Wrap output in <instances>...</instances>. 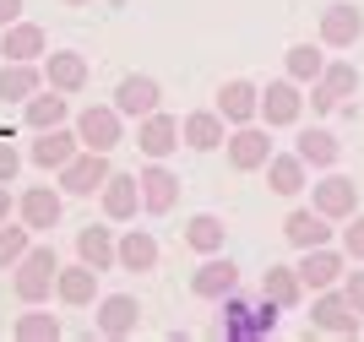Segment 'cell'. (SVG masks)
Returning a JSON list of instances; mask_svg holds the SVG:
<instances>
[{
    "label": "cell",
    "instance_id": "6da1fadb",
    "mask_svg": "<svg viewBox=\"0 0 364 342\" xmlns=\"http://www.w3.org/2000/svg\"><path fill=\"white\" fill-rule=\"evenodd\" d=\"M277 326V304L267 294H261V304H245L240 294L223 299V321H218V331H223L228 342H250V337H272Z\"/></svg>",
    "mask_w": 364,
    "mask_h": 342
},
{
    "label": "cell",
    "instance_id": "7a4b0ae2",
    "mask_svg": "<svg viewBox=\"0 0 364 342\" xmlns=\"http://www.w3.org/2000/svg\"><path fill=\"white\" fill-rule=\"evenodd\" d=\"M11 272H16V277H11L16 299H22V304H44L49 288H55V277H60V255L49 250V245H33Z\"/></svg>",
    "mask_w": 364,
    "mask_h": 342
},
{
    "label": "cell",
    "instance_id": "3957f363",
    "mask_svg": "<svg viewBox=\"0 0 364 342\" xmlns=\"http://www.w3.org/2000/svg\"><path fill=\"white\" fill-rule=\"evenodd\" d=\"M267 131H272V125H256V119L228 131L223 152H228V169H234V174H256V169L272 164V136Z\"/></svg>",
    "mask_w": 364,
    "mask_h": 342
},
{
    "label": "cell",
    "instance_id": "277c9868",
    "mask_svg": "<svg viewBox=\"0 0 364 342\" xmlns=\"http://www.w3.org/2000/svg\"><path fill=\"white\" fill-rule=\"evenodd\" d=\"M359 321L364 315L353 310V299L343 288H321L316 304H310V326L326 331V337H359Z\"/></svg>",
    "mask_w": 364,
    "mask_h": 342
},
{
    "label": "cell",
    "instance_id": "5b68a950",
    "mask_svg": "<svg viewBox=\"0 0 364 342\" xmlns=\"http://www.w3.org/2000/svg\"><path fill=\"white\" fill-rule=\"evenodd\" d=\"M76 136H82V147H92V152H114L125 141V114L114 104H87L76 114Z\"/></svg>",
    "mask_w": 364,
    "mask_h": 342
},
{
    "label": "cell",
    "instance_id": "8992f818",
    "mask_svg": "<svg viewBox=\"0 0 364 342\" xmlns=\"http://www.w3.org/2000/svg\"><path fill=\"white\" fill-rule=\"evenodd\" d=\"M109 174H114V169H109V152L82 147L55 179H60V191H65V196H98V191L109 185Z\"/></svg>",
    "mask_w": 364,
    "mask_h": 342
},
{
    "label": "cell",
    "instance_id": "52a82bcc",
    "mask_svg": "<svg viewBox=\"0 0 364 342\" xmlns=\"http://www.w3.org/2000/svg\"><path fill=\"white\" fill-rule=\"evenodd\" d=\"M353 92H359V71H353V60H326L321 82H310V109L332 114V109H343V98H353Z\"/></svg>",
    "mask_w": 364,
    "mask_h": 342
},
{
    "label": "cell",
    "instance_id": "ba28073f",
    "mask_svg": "<svg viewBox=\"0 0 364 342\" xmlns=\"http://www.w3.org/2000/svg\"><path fill=\"white\" fill-rule=\"evenodd\" d=\"M191 294L196 299H207V304H223L228 294H240V267L228 261L223 250L218 255H207L196 272H191Z\"/></svg>",
    "mask_w": 364,
    "mask_h": 342
},
{
    "label": "cell",
    "instance_id": "9c48e42d",
    "mask_svg": "<svg viewBox=\"0 0 364 342\" xmlns=\"http://www.w3.org/2000/svg\"><path fill=\"white\" fill-rule=\"evenodd\" d=\"M310 207L326 212L332 223H348L353 212H359V185H353L348 174H332V169H326V179L310 185Z\"/></svg>",
    "mask_w": 364,
    "mask_h": 342
},
{
    "label": "cell",
    "instance_id": "30bf717a",
    "mask_svg": "<svg viewBox=\"0 0 364 342\" xmlns=\"http://www.w3.org/2000/svg\"><path fill=\"white\" fill-rule=\"evenodd\" d=\"M141 212H152V218H164V212H174V201H180V174L164 164V158H147V169H141Z\"/></svg>",
    "mask_w": 364,
    "mask_h": 342
},
{
    "label": "cell",
    "instance_id": "8fae6325",
    "mask_svg": "<svg viewBox=\"0 0 364 342\" xmlns=\"http://www.w3.org/2000/svg\"><path fill=\"white\" fill-rule=\"evenodd\" d=\"M299 277L304 288H337L348 277V250H332V245H316V250H299Z\"/></svg>",
    "mask_w": 364,
    "mask_h": 342
},
{
    "label": "cell",
    "instance_id": "7c38bea8",
    "mask_svg": "<svg viewBox=\"0 0 364 342\" xmlns=\"http://www.w3.org/2000/svg\"><path fill=\"white\" fill-rule=\"evenodd\" d=\"M76 152H82V136H76V125H55V131H38V141L28 147V158L38 169H49V174H60L65 164H71Z\"/></svg>",
    "mask_w": 364,
    "mask_h": 342
},
{
    "label": "cell",
    "instance_id": "4fadbf2b",
    "mask_svg": "<svg viewBox=\"0 0 364 342\" xmlns=\"http://www.w3.org/2000/svg\"><path fill=\"white\" fill-rule=\"evenodd\" d=\"M44 82L55 92H65V98H76V92L92 82L87 55H76V49H55V55H44Z\"/></svg>",
    "mask_w": 364,
    "mask_h": 342
},
{
    "label": "cell",
    "instance_id": "5bb4252c",
    "mask_svg": "<svg viewBox=\"0 0 364 342\" xmlns=\"http://www.w3.org/2000/svg\"><path fill=\"white\" fill-rule=\"evenodd\" d=\"M359 38H364V11H359V6L337 0V6L321 11V44H326V49H353Z\"/></svg>",
    "mask_w": 364,
    "mask_h": 342
},
{
    "label": "cell",
    "instance_id": "9a60e30c",
    "mask_svg": "<svg viewBox=\"0 0 364 342\" xmlns=\"http://www.w3.org/2000/svg\"><path fill=\"white\" fill-rule=\"evenodd\" d=\"M114 109L125 119H147L164 109V87H158V76H125L120 87H114Z\"/></svg>",
    "mask_w": 364,
    "mask_h": 342
},
{
    "label": "cell",
    "instance_id": "2e32d148",
    "mask_svg": "<svg viewBox=\"0 0 364 342\" xmlns=\"http://www.w3.org/2000/svg\"><path fill=\"white\" fill-rule=\"evenodd\" d=\"M92 321H98V331H104L109 342H120V337H131V331L141 326V304H136V294H104Z\"/></svg>",
    "mask_w": 364,
    "mask_h": 342
},
{
    "label": "cell",
    "instance_id": "e0dca14e",
    "mask_svg": "<svg viewBox=\"0 0 364 342\" xmlns=\"http://www.w3.org/2000/svg\"><path fill=\"white\" fill-rule=\"evenodd\" d=\"M299 109H304V98H299V82H294V76L261 87V119H267L272 131L277 125H299Z\"/></svg>",
    "mask_w": 364,
    "mask_h": 342
},
{
    "label": "cell",
    "instance_id": "ac0fdd59",
    "mask_svg": "<svg viewBox=\"0 0 364 342\" xmlns=\"http://www.w3.org/2000/svg\"><path fill=\"white\" fill-rule=\"evenodd\" d=\"M218 114H223L228 125H250V119H261V87H256V82H245V76L223 82V87H218Z\"/></svg>",
    "mask_w": 364,
    "mask_h": 342
},
{
    "label": "cell",
    "instance_id": "d6986e66",
    "mask_svg": "<svg viewBox=\"0 0 364 342\" xmlns=\"http://www.w3.org/2000/svg\"><path fill=\"white\" fill-rule=\"evenodd\" d=\"M185 136H180V119L174 114H147V119H136V147H141V158H168V152L180 147Z\"/></svg>",
    "mask_w": 364,
    "mask_h": 342
},
{
    "label": "cell",
    "instance_id": "ffe728a7",
    "mask_svg": "<svg viewBox=\"0 0 364 342\" xmlns=\"http://www.w3.org/2000/svg\"><path fill=\"white\" fill-rule=\"evenodd\" d=\"M180 136H185L191 152H218L228 141V119L218 114V109H196V114L180 119Z\"/></svg>",
    "mask_w": 364,
    "mask_h": 342
},
{
    "label": "cell",
    "instance_id": "44dd1931",
    "mask_svg": "<svg viewBox=\"0 0 364 342\" xmlns=\"http://www.w3.org/2000/svg\"><path fill=\"white\" fill-rule=\"evenodd\" d=\"M55 299H60V304H71V310L92 304V299H98V267H87L82 255H76L71 267H60V277H55Z\"/></svg>",
    "mask_w": 364,
    "mask_h": 342
},
{
    "label": "cell",
    "instance_id": "7402d4cb",
    "mask_svg": "<svg viewBox=\"0 0 364 342\" xmlns=\"http://www.w3.org/2000/svg\"><path fill=\"white\" fill-rule=\"evenodd\" d=\"M44 87V60H6L0 65V98L6 104H28Z\"/></svg>",
    "mask_w": 364,
    "mask_h": 342
},
{
    "label": "cell",
    "instance_id": "603a6c76",
    "mask_svg": "<svg viewBox=\"0 0 364 342\" xmlns=\"http://www.w3.org/2000/svg\"><path fill=\"white\" fill-rule=\"evenodd\" d=\"M98 201H104L109 223H131L136 207H141V179L136 174H109V185L98 191Z\"/></svg>",
    "mask_w": 364,
    "mask_h": 342
},
{
    "label": "cell",
    "instance_id": "cb8c5ba5",
    "mask_svg": "<svg viewBox=\"0 0 364 342\" xmlns=\"http://www.w3.org/2000/svg\"><path fill=\"white\" fill-rule=\"evenodd\" d=\"M283 239H289L294 250H316V245H332V218H326V212H289V218H283Z\"/></svg>",
    "mask_w": 364,
    "mask_h": 342
},
{
    "label": "cell",
    "instance_id": "d4e9b609",
    "mask_svg": "<svg viewBox=\"0 0 364 342\" xmlns=\"http://www.w3.org/2000/svg\"><path fill=\"white\" fill-rule=\"evenodd\" d=\"M65 119H71V104H65V92H55V87H38L28 98V104H22V125H28L33 136L38 131H55V125H65Z\"/></svg>",
    "mask_w": 364,
    "mask_h": 342
},
{
    "label": "cell",
    "instance_id": "484cf974",
    "mask_svg": "<svg viewBox=\"0 0 364 342\" xmlns=\"http://www.w3.org/2000/svg\"><path fill=\"white\" fill-rule=\"evenodd\" d=\"M0 55L6 60H44L49 33L38 28V22H11V28H0Z\"/></svg>",
    "mask_w": 364,
    "mask_h": 342
},
{
    "label": "cell",
    "instance_id": "4316f807",
    "mask_svg": "<svg viewBox=\"0 0 364 342\" xmlns=\"http://www.w3.org/2000/svg\"><path fill=\"white\" fill-rule=\"evenodd\" d=\"M76 255H82L87 267L109 272V267H120V239L109 234L104 223H87V228H76Z\"/></svg>",
    "mask_w": 364,
    "mask_h": 342
},
{
    "label": "cell",
    "instance_id": "83f0119b",
    "mask_svg": "<svg viewBox=\"0 0 364 342\" xmlns=\"http://www.w3.org/2000/svg\"><path fill=\"white\" fill-rule=\"evenodd\" d=\"M16 212H22V223H28L33 234H44V228L60 223V191H49V185H33V191H22Z\"/></svg>",
    "mask_w": 364,
    "mask_h": 342
},
{
    "label": "cell",
    "instance_id": "f1b7e54d",
    "mask_svg": "<svg viewBox=\"0 0 364 342\" xmlns=\"http://www.w3.org/2000/svg\"><path fill=\"white\" fill-rule=\"evenodd\" d=\"M261 294L272 299L277 310H294L304 299V277H299V267H267L261 272Z\"/></svg>",
    "mask_w": 364,
    "mask_h": 342
},
{
    "label": "cell",
    "instance_id": "f546056e",
    "mask_svg": "<svg viewBox=\"0 0 364 342\" xmlns=\"http://www.w3.org/2000/svg\"><path fill=\"white\" fill-rule=\"evenodd\" d=\"M294 152H299L310 169H337V158H343V141H337L332 131H299V141H294Z\"/></svg>",
    "mask_w": 364,
    "mask_h": 342
},
{
    "label": "cell",
    "instance_id": "4dcf8cb0",
    "mask_svg": "<svg viewBox=\"0 0 364 342\" xmlns=\"http://www.w3.org/2000/svg\"><path fill=\"white\" fill-rule=\"evenodd\" d=\"M304 174H310V164H304L299 152H272V164H267V185H272L277 196H299Z\"/></svg>",
    "mask_w": 364,
    "mask_h": 342
},
{
    "label": "cell",
    "instance_id": "1f68e13d",
    "mask_svg": "<svg viewBox=\"0 0 364 342\" xmlns=\"http://www.w3.org/2000/svg\"><path fill=\"white\" fill-rule=\"evenodd\" d=\"M223 239H228V228H223V218H213V212H196V218L185 223V245L196 255H218Z\"/></svg>",
    "mask_w": 364,
    "mask_h": 342
},
{
    "label": "cell",
    "instance_id": "d6a6232c",
    "mask_svg": "<svg viewBox=\"0 0 364 342\" xmlns=\"http://www.w3.org/2000/svg\"><path fill=\"white\" fill-rule=\"evenodd\" d=\"M120 267L125 272H152V267H158V239H152L147 228H125V239H120Z\"/></svg>",
    "mask_w": 364,
    "mask_h": 342
},
{
    "label": "cell",
    "instance_id": "836d02e7",
    "mask_svg": "<svg viewBox=\"0 0 364 342\" xmlns=\"http://www.w3.org/2000/svg\"><path fill=\"white\" fill-rule=\"evenodd\" d=\"M11 337H16V342H55V337H60V321H55V315H44L38 304H28V310L11 321Z\"/></svg>",
    "mask_w": 364,
    "mask_h": 342
},
{
    "label": "cell",
    "instance_id": "e575fe53",
    "mask_svg": "<svg viewBox=\"0 0 364 342\" xmlns=\"http://www.w3.org/2000/svg\"><path fill=\"white\" fill-rule=\"evenodd\" d=\"M321 71H326V55H321L316 44H294V49H289V76L299 82V87L321 82Z\"/></svg>",
    "mask_w": 364,
    "mask_h": 342
},
{
    "label": "cell",
    "instance_id": "d590c367",
    "mask_svg": "<svg viewBox=\"0 0 364 342\" xmlns=\"http://www.w3.org/2000/svg\"><path fill=\"white\" fill-rule=\"evenodd\" d=\"M28 250H33V228H28V223H22V228L0 223V272H11Z\"/></svg>",
    "mask_w": 364,
    "mask_h": 342
},
{
    "label": "cell",
    "instance_id": "8d00e7d4",
    "mask_svg": "<svg viewBox=\"0 0 364 342\" xmlns=\"http://www.w3.org/2000/svg\"><path fill=\"white\" fill-rule=\"evenodd\" d=\"M343 250H348V261H364V212L348 218V228H343Z\"/></svg>",
    "mask_w": 364,
    "mask_h": 342
},
{
    "label": "cell",
    "instance_id": "74e56055",
    "mask_svg": "<svg viewBox=\"0 0 364 342\" xmlns=\"http://www.w3.org/2000/svg\"><path fill=\"white\" fill-rule=\"evenodd\" d=\"M16 169H22V152L11 147V136H0V185H11Z\"/></svg>",
    "mask_w": 364,
    "mask_h": 342
},
{
    "label": "cell",
    "instance_id": "f35d334b",
    "mask_svg": "<svg viewBox=\"0 0 364 342\" xmlns=\"http://www.w3.org/2000/svg\"><path fill=\"white\" fill-rule=\"evenodd\" d=\"M343 294L353 299V310L364 315V272H348V277H343Z\"/></svg>",
    "mask_w": 364,
    "mask_h": 342
},
{
    "label": "cell",
    "instance_id": "ab89813d",
    "mask_svg": "<svg viewBox=\"0 0 364 342\" xmlns=\"http://www.w3.org/2000/svg\"><path fill=\"white\" fill-rule=\"evenodd\" d=\"M11 22H22V0H0V28H11Z\"/></svg>",
    "mask_w": 364,
    "mask_h": 342
},
{
    "label": "cell",
    "instance_id": "60d3db41",
    "mask_svg": "<svg viewBox=\"0 0 364 342\" xmlns=\"http://www.w3.org/2000/svg\"><path fill=\"white\" fill-rule=\"evenodd\" d=\"M16 212V201H11V191H6V185H0V223H6V218H11Z\"/></svg>",
    "mask_w": 364,
    "mask_h": 342
},
{
    "label": "cell",
    "instance_id": "b9f144b4",
    "mask_svg": "<svg viewBox=\"0 0 364 342\" xmlns=\"http://www.w3.org/2000/svg\"><path fill=\"white\" fill-rule=\"evenodd\" d=\"M65 6H92V0H65Z\"/></svg>",
    "mask_w": 364,
    "mask_h": 342
}]
</instances>
